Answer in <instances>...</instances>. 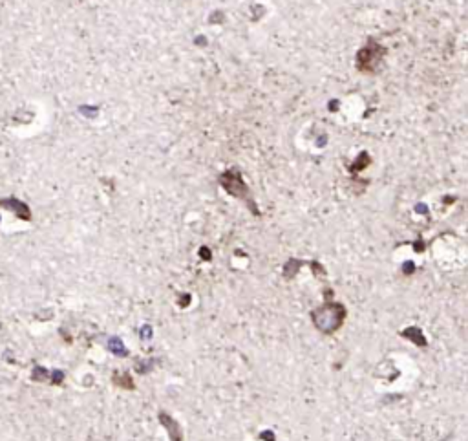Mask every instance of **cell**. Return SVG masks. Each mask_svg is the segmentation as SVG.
I'll return each mask as SVG.
<instances>
[{
    "mask_svg": "<svg viewBox=\"0 0 468 441\" xmlns=\"http://www.w3.org/2000/svg\"><path fill=\"white\" fill-rule=\"evenodd\" d=\"M346 315L347 311L342 304H338V302H326V304L318 306L317 309H313L311 320L318 331L331 335L337 330H340V326L346 320Z\"/></svg>",
    "mask_w": 468,
    "mask_h": 441,
    "instance_id": "cell-1",
    "label": "cell"
},
{
    "mask_svg": "<svg viewBox=\"0 0 468 441\" xmlns=\"http://www.w3.org/2000/svg\"><path fill=\"white\" fill-rule=\"evenodd\" d=\"M159 423L166 428L168 436H170L172 441H183V434L179 430V425L176 423V419H172L166 412H159Z\"/></svg>",
    "mask_w": 468,
    "mask_h": 441,
    "instance_id": "cell-2",
    "label": "cell"
},
{
    "mask_svg": "<svg viewBox=\"0 0 468 441\" xmlns=\"http://www.w3.org/2000/svg\"><path fill=\"white\" fill-rule=\"evenodd\" d=\"M2 205H6L8 209H13L21 218H30V211H28V207H26L22 202H17V200H6V202H0Z\"/></svg>",
    "mask_w": 468,
    "mask_h": 441,
    "instance_id": "cell-3",
    "label": "cell"
},
{
    "mask_svg": "<svg viewBox=\"0 0 468 441\" xmlns=\"http://www.w3.org/2000/svg\"><path fill=\"white\" fill-rule=\"evenodd\" d=\"M403 335H404V337H408V339H412L417 346H426V339H424L423 331L419 330V328H415V326H412V328L404 330Z\"/></svg>",
    "mask_w": 468,
    "mask_h": 441,
    "instance_id": "cell-4",
    "label": "cell"
},
{
    "mask_svg": "<svg viewBox=\"0 0 468 441\" xmlns=\"http://www.w3.org/2000/svg\"><path fill=\"white\" fill-rule=\"evenodd\" d=\"M114 381H116L119 386H125V388H134V381H132V377L128 374L116 375V377H114Z\"/></svg>",
    "mask_w": 468,
    "mask_h": 441,
    "instance_id": "cell-5",
    "label": "cell"
},
{
    "mask_svg": "<svg viewBox=\"0 0 468 441\" xmlns=\"http://www.w3.org/2000/svg\"><path fill=\"white\" fill-rule=\"evenodd\" d=\"M110 350L114 351V354L126 355L125 346H123V342H121V340H119V339H112V340H110Z\"/></svg>",
    "mask_w": 468,
    "mask_h": 441,
    "instance_id": "cell-6",
    "label": "cell"
}]
</instances>
